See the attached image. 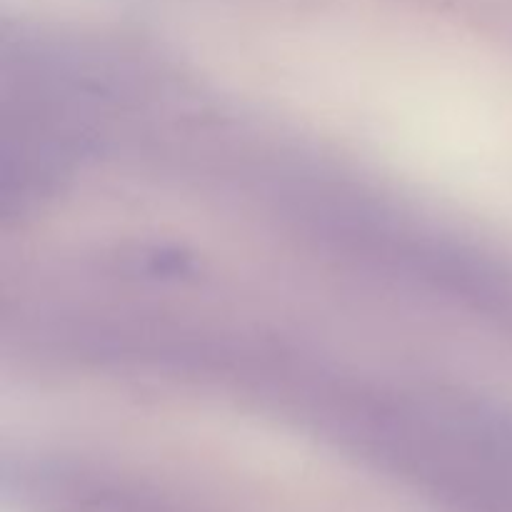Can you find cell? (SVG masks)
<instances>
[]
</instances>
